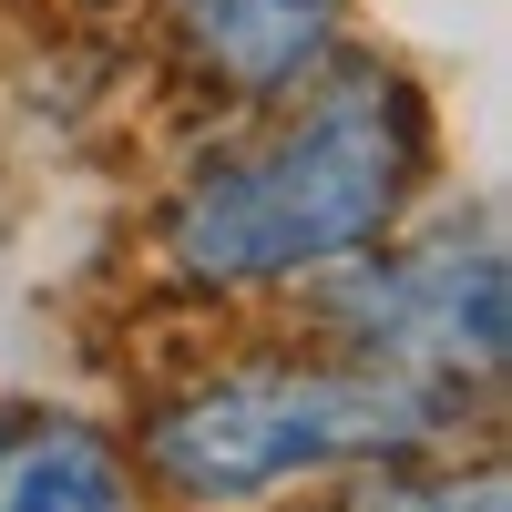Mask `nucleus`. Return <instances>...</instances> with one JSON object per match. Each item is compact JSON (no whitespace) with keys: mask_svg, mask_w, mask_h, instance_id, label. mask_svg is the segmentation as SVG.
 I'll use <instances>...</instances> for the list:
<instances>
[{"mask_svg":"<svg viewBox=\"0 0 512 512\" xmlns=\"http://www.w3.org/2000/svg\"><path fill=\"white\" fill-rule=\"evenodd\" d=\"M359 512H502V472H472V482H369Z\"/></svg>","mask_w":512,"mask_h":512,"instance_id":"6","label":"nucleus"},{"mask_svg":"<svg viewBox=\"0 0 512 512\" xmlns=\"http://www.w3.org/2000/svg\"><path fill=\"white\" fill-rule=\"evenodd\" d=\"M0 512H123V461L82 420H11L0 431Z\"/></svg>","mask_w":512,"mask_h":512,"instance_id":"5","label":"nucleus"},{"mask_svg":"<svg viewBox=\"0 0 512 512\" xmlns=\"http://www.w3.org/2000/svg\"><path fill=\"white\" fill-rule=\"evenodd\" d=\"M451 420V390L420 369H236L154 420V472L195 502H246L287 472L400 451Z\"/></svg>","mask_w":512,"mask_h":512,"instance_id":"2","label":"nucleus"},{"mask_svg":"<svg viewBox=\"0 0 512 512\" xmlns=\"http://www.w3.org/2000/svg\"><path fill=\"white\" fill-rule=\"evenodd\" d=\"M185 52L236 82V93H287L297 72L328 62L338 41V0H175Z\"/></svg>","mask_w":512,"mask_h":512,"instance_id":"4","label":"nucleus"},{"mask_svg":"<svg viewBox=\"0 0 512 512\" xmlns=\"http://www.w3.org/2000/svg\"><path fill=\"white\" fill-rule=\"evenodd\" d=\"M420 123L410 93L379 72H349L256 154H216L175 205V267L205 287H256V277H297L328 256L369 246L390 226V205L410 185Z\"/></svg>","mask_w":512,"mask_h":512,"instance_id":"1","label":"nucleus"},{"mask_svg":"<svg viewBox=\"0 0 512 512\" xmlns=\"http://www.w3.org/2000/svg\"><path fill=\"white\" fill-rule=\"evenodd\" d=\"M359 328H369V359L390 369H502V256L482 246H420L400 256L390 277L359 287Z\"/></svg>","mask_w":512,"mask_h":512,"instance_id":"3","label":"nucleus"}]
</instances>
